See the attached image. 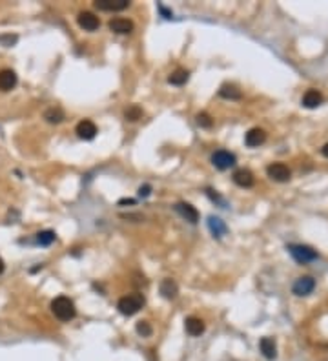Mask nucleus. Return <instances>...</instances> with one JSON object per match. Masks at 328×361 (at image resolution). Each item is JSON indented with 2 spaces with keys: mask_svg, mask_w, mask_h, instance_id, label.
Masks as SVG:
<instances>
[{
  "mask_svg": "<svg viewBox=\"0 0 328 361\" xmlns=\"http://www.w3.org/2000/svg\"><path fill=\"white\" fill-rule=\"evenodd\" d=\"M51 312L58 321H69V319L75 317L77 308H75V303L68 296H58V298L51 301Z\"/></svg>",
  "mask_w": 328,
  "mask_h": 361,
  "instance_id": "nucleus-1",
  "label": "nucleus"
},
{
  "mask_svg": "<svg viewBox=\"0 0 328 361\" xmlns=\"http://www.w3.org/2000/svg\"><path fill=\"white\" fill-rule=\"evenodd\" d=\"M142 306H144V298L141 294H128L124 298H120L119 303H117V308H119L122 316H133V314L141 310Z\"/></svg>",
  "mask_w": 328,
  "mask_h": 361,
  "instance_id": "nucleus-2",
  "label": "nucleus"
},
{
  "mask_svg": "<svg viewBox=\"0 0 328 361\" xmlns=\"http://www.w3.org/2000/svg\"><path fill=\"white\" fill-rule=\"evenodd\" d=\"M288 252H290V255L297 261V263H301V265L319 259V254H317L312 246H306V244H290Z\"/></svg>",
  "mask_w": 328,
  "mask_h": 361,
  "instance_id": "nucleus-3",
  "label": "nucleus"
},
{
  "mask_svg": "<svg viewBox=\"0 0 328 361\" xmlns=\"http://www.w3.org/2000/svg\"><path fill=\"white\" fill-rule=\"evenodd\" d=\"M235 163H237L235 155L230 153V152H226V150H217V152L212 155V164L219 170L232 168V166H235Z\"/></svg>",
  "mask_w": 328,
  "mask_h": 361,
  "instance_id": "nucleus-4",
  "label": "nucleus"
},
{
  "mask_svg": "<svg viewBox=\"0 0 328 361\" xmlns=\"http://www.w3.org/2000/svg\"><path fill=\"white\" fill-rule=\"evenodd\" d=\"M266 174H268V177H272L273 180H277V182H286V180H290V177H292L290 168L283 163L270 164V166L266 168Z\"/></svg>",
  "mask_w": 328,
  "mask_h": 361,
  "instance_id": "nucleus-5",
  "label": "nucleus"
},
{
  "mask_svg": "<svg viewBox=\"0 0 328 361\" xmlns=\"http://www.w3.org/2000/svg\"><path fill=\"white\" fill-rule=\"evenodd\" d=\"M314 288H316V279L310 276H305V277H299L297 281L294 283V294L295 296H299V298H303V296H308V294L314 292Z\"/></svg>",
  "mask_w": 328,
  "mask_h": 361,
  "instance_id": "nucleus-6",
  "label": "nucleus"
},
{
  "mask_svg": "<svg viewBox=\"0 0 328 361\" xmlns=\"http://www.w3.org/2000/svg\"><path fill=\"white\" fill-rule=\"evenodd\" d=\"M130 6V0H95V7L101 11H122Z\"/></svg>",
  "mask_w": 328,
  "mask_h": 361,
  "instance_id": "nucleus-7",
  "label": "nucleus"
},
{
  "mask_svg": "<svg viewBox=\"0 0 328 361\" xmlns=\"http://www.w3.org/2000/svg\"><path fill=\"white\" fill-rule=\"evenodd\" d=\"M75 131H77V135H79L80 139H84V141H91V139H95V135L99 133L95 122H91V120H88V119L80 120L79 124H77V128H75Z\"/></svg>",
  "mask_w": 328,
  "mask_h": 361,
  "instance_id": "nucleus-8",
  "label": "nucleus"
},
{
  "mask_svg": "<svg viewBox=\"0 0 328 361\" xmlns=\"http://www.w3.org/2000/svg\"><path fill=\"white\" fill-rule=\"evenodd\" d=\"M77 22H79V26L84 29V31H95V29H99V26H101V20H99V17H95V15H93L91 11L79 13Z\"/></svg>",
  "mask_w": 328,
  "mask_h": 361,
  "instance_id": "nucleus-9",
  "label": "nucleus"
},
{
  "mask_svg": "<svg viewBox=\"0 0 328 361\" xmlns=\"http://www.w3.org/2000/svg\"><path fill=\"white\" fill-rule=\"evenodd\" d=\"M109 29L113 31V33H119V35H128L133 31V22L128 20V18H122V17H115L109 20Z\"/></svg>",
  "mask_w": 328,
  "mask_h": 361,
  "instance_id": "nucleus-10",
  "label": "nucleus"
},
{
  "mask_svg": "<svg viewBox=\"0 0 328 361\" xmlns=\"http://www.w3.org/2000/svg\"><path fill=\"white\" fill-rule=\"evenodd\" d=\"M266 141V131L261 128H252V130L244 135V144L250 148H257Z\"/></svg>",
  "mask_w": 328,
  "mask_h": 361,
  "instance_id": "nucleus-11",
  "label": "nucleus"
},
{
  "mask_svg": "<svg viewBox=\"0 0 328 361\" xmlns=\"http://www.w3.org/2000/svg\"><path fill=\"white\" fill-rule=\"evenodd\" d=\"M175 210L179 212V215H181L182 219H186L188 223H192V225H195L199 221V212L193 208L190 203H177Z\"/></svg>",
  "mask_w": 328,
  "mask_h": 361,
  "instance_id": "nucleus-12",
  "label": "nucleus"
},
{
  "mask_svg": "<svg viewBox=\"0 0 328 361\" xmlns=\"http://www.w3.org/2000/svg\"><path fill=\"white\" fill-rule=\"evenodd\" d=\"M232 179H233V182H235L237 186H241V188L254 186V174H252L250 170L241 168V170H237V172H233Z\"/></svg>",
  "mask_w": 328,
  "mask_h": 361,
  "instance_id": "nucleus-13",
  "label": "nucleus"
},
{
  "mask_svg": "<svg viewBox=\"0 0 328 361\" xmlns=\"http://www.w3.org/2000/svg\"><path fill=\"white\" fill-rule=\"evenodd\" d=\"M184 328H186V332L190 334V336H193V338H197V336H201V334L204 332V321L201 319V317H195V316H190L186 317V321H184Z\"/></svg>",
  "mask_w": 328,
  "mask_h": 361,
  "instance_id": "nucleus-14",
  "label": "nucleus"
},
{
  "mask_svg": "<svg viewBox=\"0 0 328 361\" xmlns=\"http://www.w3.org/2000/svg\"><path fill=\"white\" fill-rule=\"evenodd\" d=\"M17 86V73L13 69L0 71V91H9Z\"/></svg>",
  "mask_w": 328,
  "mask_h": 361,
  "instance_id": "nucleus-15",
  "label": "nucleus"
},
{
  "mask_svg": "<svg viewBox=\"0 0 328 361\" xmlns=\"http://www.w3.org/2000/svg\"><path fill=\"white\" fill-rule=\"evenodd\" d=\"M159 290L163 294V298H166V299H173V298H177V294H179V287H177V283L173 281V279H164V281H161Z\"/></svg>",
  "mask_w": 328,
  "mask_h": 361,
  "instance_id": "nucleus-16",
  "label": "nucleus"
},
{
  "mask_svg": "<svg viewBox=\"0 0 328 361\" xmlns=\"http://www.w3.org/2000/svg\"><path fill=\"white\" fill-rule=\"evenodd\" d=\"M208 228L210 232L214 234V237H217V239H221L224 234H226V225H224V221H221L219 217H208Z\"/></svg>",
  "mask_w": 328,
  "mask_h": 361,
  "instance_id": "nucleus-17",
  "label": "nucleus"
},
{
  "mask_svg": "<svg viewBox=\"0 0 328 361\" xmlns=\"http://www.w3.org/2000/svg\"><path fill=\"white\" fill-rule=\"evenodd\" d=\"M323 102V95L317 90H308L303 95V106L305 108H317Z\"/></svg>",
  "mask_w": 328,
  "mask_h": 361,
  "instance_id": "nucleus-18",
  "label": "nucleus"
},
{
  "mask_svg": "<svg viewBox=\"0 0 328 361\" xmlns=\"http://www.w3.org/2000/svg\"><path fill=\"white\" fill-rule=\"evenodd\" d=\"M259 349L261 352H263V356H265L266 360H273L275 358V343H273V339L272 338H263L259 343Z\"/></svg>",
  "mask_w": 328,
  "mask_h": 361,
  "instance_id": "nucleus-19",
  "label": "nucleus"
},
{
  "mask_svg": "<svg viewBox=\"0 0 328 361\" xmlns=\"http://www.w3.org/2000/svg\"><path fill=\"white\" fill-rule=\"evenodd\" d=\"M44 119L48 120V122H51V124H58V122H62L64 119V112L60 110V108H48L44 112Z\"/></svg>",
  "mask_w": 328,
  "mask_h": 361,
  "instance_id": "nucleus-20",
  "label": "nucleus"
},
{
  "mask_svg": "<svg viewBox=\"0 0 328 361\" xmlns=\"http://www.w3.org/2000/svg\"><path fill=\"white\" fill-rule=\"evenodd\" d=\"M188 79H190V73H188L186 69H175V71L168 77V82L173 86H182V84H186Z\"/></svg>",
  "mask_w": 328,
  "mask_h": 361,
  "instance_id": "nucleus-21",
  "label": "nucleus"
},
{
  "mask_svg": "<svg viewBox=\"0 0 328 361\" xmlns=\"http://www.w3.org/2000/svg\"><path fill=\"white\" fill-rule=\"evenodd\" d=\"M219 95H221L222 99H232V101H237V99H241V91H239L233 84H222L221 90H219Z\"/></svg>",
  "mask_w": 328,
  "mask_h": 361,
  "instance_id": "nucleus-22",
  "label": "nucleus"
},
{
  "mask_svg": "<svg viewBox=\"0 0 328 361\" xmlns=\"http://www.w3.org/2000/svg\"><path fill=\"white\" fill-rule=\"evenodd\" d=\"M55 239H57V236L53 230H42L37 234V243L40 246H50L51 243H55Z\"/></svg>",
  "mask_w": 328,
  "mask_h": 361,
  "instance_id": "nucleus-23",
  "label": "nucleus"
},
{
  "mask_svg": "<svg viewBox=\"0 0 328 361\" xmlns=\"http://www.w3.org/2000/svg\"><path fill=\"white\" fill-rule=\"evenodd\" d=\"M124 117H126V120H130V122H135V120H139V119L142 117V110L139 106H130L124 112Z\"/></svg>",
  "mask_w": 328,
  "mask_h": 361,
  "instance_id": "nucleus-24",
  "label": "nucleus"
},
{
  "mask_svg": "<svg viewBox=\"0 0 328 361\" xmlns=\"http://www.w3.org/2000/svg\"><path fill=\"white\" fill-rule=\"evenodd\" d=\"M197 124L201 126V128H212V126H214V120H212V117H210L208 113H199Z\"/></svg>",
  "mask_w": 328,
  "mask_h": 361,
  "instance_id": "nucleus-25",
  "label": "nucleus"
},
{
  "mask_svg": "<svg viewBox=\"0 0 328 361\" xmlns=\"http://www.w3.org/2000/svg\"><path fill=\"white\" fill-rule=\"evenodd\" d=\"M137 332L141 334L142 338L152 336V327H150V323H148V321H139V323H137Z\"/></svg>",
  "mask_w": 328,
  "mask_h": 361,
  "instance_id": "nucleus-26",
  "label": "nucleus"
},
{
  "mask_svg": "<svg viewBox=\"0 0 328 361\" xmlns=\"http://www.w3.org/2000/svg\"><path fill=\"white\" fill-rule=\"evenodd\" d=\"M150 193H152V186H150V184H144V186L139 188V195H141V197H148Z\"/></svg>",
  "mask_w": 328,
  "mask_h": 361,
  "instance_id": "nucleus-27",
  "label": "nucleus"
},
{
  "mask_svg": "<svg viewBox=\"0 0 328 361\" xmlns=\"http://www.w3.org/2000/svg\"><path fill=\"white\" fill-rule=\"evenodd\" d=\"M0 42H4L6 46H11L13 42H17V37H0Z\"/></svg>",
  "mask_w": 328,
  "mask_h": 361,
  "instance_id": "nucleus-28",
  "label": "nucleus"
},
{
  "mask_svg": "<svg viewBox=\"0 0 328 361\" xmlns=\"http://www.w3.org/2000/svg\"><path fill=\"white\" fill-rule=\"evenodd\" d=\"M159 11L163 13L164 18H171V11H168V9H166V7H164L163 4H159Z\"/></svg>",
  "mask_w": 328,
  "mask_h": 361,
  "instance_id": "nucleus-29",
  "label": "nucleus"
},
{
  "mask_svg": "<svg viewBox=\"0 0 328 361\" xmlns=\"http://www.w3.org/2000/svg\"><path fill=\"white\" fill-rule=\"evenodd\" d=\"M119 204L120 206H122V204H135V201H133V199H120Z\"/></svg>",
  "mask_w": 328,
  "mask_h": 361,
  "instance_id": "nucleus-30",
  "label": "nucleus"
},
{
  "mask_svg": "<svg viewBox=\"0 0 328 361\" xmlns=\"http://www.w3.org/2000/svg\"><path fill=\"white\" fill-rule=\"evenodd\" d=\"M321 152H323V155H325V157H328V142H327V144H325V146H323Z\"/></svg>",
  "mask_w": 328,
  "mask_h": 361,
  "instance_id": "nucleus-31",
  "label": "nucleus"
},
{
  "mask_svg": "<svg viewBox=\"0 0 328 361\" xmlns=\"http://www.w3.org/2000/svg\"><path fill=\"white\" fill-rule=\"evenodd\" d=\"M4 268H6V265H4V259H2V257H0V274H2V272H4Z\"/></svg>",
  "mask_w": 328,
  "mask_h": 361,
  "instance_id": "nucleus-32",
  "label": "nucleus"
}]
</instances>
